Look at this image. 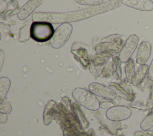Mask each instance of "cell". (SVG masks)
<instances>
[{"label":"cell","mask_w":153,"mask_h":136,"mask_svg":"<svg viewBox=\"0 0 153 136\" xmlns=\"http://www.w3.org/2000/svg\"><path fill=\"white\" fill-rule=\"evenodd\" d=\"M120 0H109L101 4L77 11L66 13H36L32 17L36 21H47L55 24L78 21L117 8L120 6Z\"/></svg>","instance_id":"6da1fadb"},{"label":"cell","mask_w":153,"mask_h":136,"mask_svg":"<svg viewBox=\"0 0 153 136\" xmlns=\"http://www.w3.org/2000/svg\"><path fill=\"white\" fill-rule=\"evenodd\" d=\"M124 45V38L120 35L114 34L102 39L95 46L97 53H112L120 52Z\"/></svg>","instance_id":"7a4b0ae2"},{"label":"cell","mask_w":153,"mask_h":136,"mask_svg":"<svg viewBox=\"0 0 153 136\" xmlns=\"http://www.w3.org/2000/svg\"><path fill=\"white\" fill-rule=\"evenodd\" d=\"M54 33L51 23L47 21L33 22L30 28V37L38 42H45L52 38Z\"/></svg>","instance_id":"3957f363"},{"label":"cell","mask_w":153,"mask_h":136,"mask_svg":"<svg viewBox=\"0 0 153 136\" xmlns=\"http://www.w3.org/2000/svg\"><path fill=\"white\" fill-rule=\"evenodd\" d=\"M71 52L85 69L90 66L96 54L95 50L88 45L80 42H75L72 44Z\"/></svg>","instance_id":"277c9868"},{"label":"cell","mask_w":153,"mask_h":136,"mask_svg":"<svg viewBox=\"0 0 153 136\" xmlns=\"http://www.w3.org/2000/svg\"><path fill=\"white\" fill-rule=\"evenodd\" d=\"M72 96L78 103L89 110H97L100 107V102L95 94L84 88H75Z\"/></svg>","instance_id":"5b68a950"},{"label":"cell","mask_w":153,"mask_h":136,"mask_svg":"<svg viewBox=\"0 0 153 136\" xmlns=\"http://www.w3.org/2000/svg\"><path fill=\"white\" fill-rule=\"evenodd\" d=\"M72 31V26L68 23L60 24L55 30L51 39V45L54 48H59L62 47L69 39Z\"/></svg>","instance_id":"8992f818"},{"label":"cell","mask_w":153,"mask_h":136,"mask_svg":"<svg viewBox=\"0 0 153 136\" xmlns=\"http://www.w3.org/2000/svg\"><path fill=\"white\" fill-rule=\"evenodd\" d=\"M130 83V81L126 78L122 80L120 84L111 83L109 84V87L121 98L128 101H133L134 98V93Z\"/></svg>","instance_id":"52a82bcc"},{"label":"cell","mask_w":153,"mask_h":136,"mask_svg":"<svg viewBox=\"0 0 153 136\" xmlns=\"http://www.w3.org/2000/svg\"><path fill=\"white\" fill-rule=\"evenodd\" d=\"M139 42V38L136 35H131L124 43L120 51L119 58L121 63H126L133 54Z\"/></svg>","instance_id":"ba28073f"},{"label":"cell","mask_w":153,"mask_h":136,"mask_svg":"<svg viewBox=\"0 0 153 136\" xmlns=\"http://www.w3.org/2000/svg\"><path fill=\"white\" fill-rule=\"evenodd\" d=\"M131 110L126 106H113L106 112V117L112 121H121L126 120L130 117Z\"/></svg>","instance_id":"9c48e42d"},{"label":"cell","mask_w":153,"mask_h":136,"mask_svg":"<svg viewBox=\"0 0 153 136\" xmlns=\"http://www.w3.org/2000/svg\"><path fill=\"white\" fill-rule=\"evenodd\" d=\"M89 90L94 94L108 100H114L117 95L116 92L111 88L96 82L89 85Z\"/></svg>","instance_id":"30bf717a"},{"label":"cell","mask_w":153,"mask_h":136,"mask_svg":"<svg viewBox=\"0 0 153 136\" xmlns=\"http://www.w3.org/2000/svg\"><path fill=\"white\" fill-rule=\"evenodd\" d=\"M152 50V45L148 41L140 43L136 55V62L140 65L145 64L149 60Z\"/></svg>","instance_id":"8fae6325"},{"label":"cell","mask_w":153,"mask_h":136,"mask_svg":"<svg viewBox=\"0 0 153 136\" xmlns=\"http://www.w3.org/2000/svg\"><path fill=\"white\" fill-rule=\"evenodd\" d=\"M121 3L132 8L143 11L153 10V2L151 0H120Z\"/></svg>","instance_id":"7c38bea8"},{"label":"cell","mask_w":153,"mask_h":136,"mask_svg":"<svg viewBox=\"0 0 153 136\" xmlns=\"http://www.w3.org/2000/svg\"><path fill=\"white\" fill-rule=\"evenodd\" d=\"M41 0H29L19 10L17 17L20 20L27 17L38 7L40 5Z\"/></svg>","instance_id":"4fadbf2b"},{"label":"cell","mask_w":153,"mask_h":136,"mask_svg":"<svg viewBox=\"0 0 153 136\" xmlns=\"http://www.w3.org/2000/svg\"><path fill=\"white\" fill-rule=\"evenodd\" d=\"M148 69L149 66L146 64L140 65L139 68L137 70L132 77L130 81L131 84L136 86L139 85L142 82L144 78L148 75Z\"/></svg>","instance_id":"5bb4252c"},{"label":"cell","mask_w":153,"mask_h":136,"mask_svg":"<svg viewBox=\"0 0 153 136\" xmlns=\"http://www.w3.org/2000/svg\"><path fill=\"white\" fill-rule=\"evenodd\" d=\"M56 102L53 100H50L47 104L45 107V109L43 113V119L45 125H48L51 123L55 113V106Z\"/></svg>","instance_id":"9a60e30c"},{"label":"cell","mask_w":153,"mask_h":136,"mask_svg":"<svg viewBox=\"0 0 153 136\" xmlns=\"http://www.w3.org/2000/svg\"><path fill=\"white\" fill-rule=\"evenodd\" d=\"M113 55L112 53H97L94 56L91 63L96 66H101Z\"/></svg>","instance_id":"2e32d148"},{"label":"cell","mask_w":153,"mask_h":136,"mask_svg":"<svg viewBox=\"0 0 153 136\" xmlns=\"http://www.w3.org/2000/svg\"><path fill=\"white\" fill-rule=\"evenodd\" d=\"M10 86V81L7 77H2L0 79V95L1 101L7 95Z\"/></svg>","instance_id":"e0dca14e"},{"label":"cell","mask_w":153,"mask_h":136,"mask_svg":"<svg viewBox=\"0 0 153 136\" xmlns=\"http://www.w3.org/2000/svg\"><path fill=\"white\" fill-rule=\"evenodd\" d=\"M112 61L114 64V76L117 80H121L122 72L121 68V61L118 56H113Z\"/></svg>","instance_id":"ac0fdd59"},{"label":"cell","mask_w":153,"mask_h":136,"mask_svg":"<svg viewBox=\"0 0 153 136\" xmlns=\"http://www.w3.org/2000/svg\"><path fill=\"white\" fill-rule=\"evenodd\" d=\"M140 127L143 131L149 130L153 127V109L141 122Z\"/></svg>","instance_id":"d6986e66"},{"label":"cell","mask_w":153,"mask_h":136,"mask_svg":"<svg viewBox=\"0 0 153 136\" xmlns=\"http://www.w3.org/2000/svg\"><path fill=\"white\" fill-rule=\"evenodd\" d=\"M125 72L126 78L131 81L132 77L135 73V66L134 60L131 58L126 63L125 66Z\"/></svg>","instance_id":"ffe728a7"},{"label":"cell","mask_w":153,"mask_h":136,"mask_svg":"<svg viewBox=\"0 0 153 136\" xmlns=\"http://www.w3.org/2000/svg\"><path fill=\"white\" fill-rule=\"evenodd\" d=\"M114 74L113 61L105 63L102 66L100 76L102 78H108Z\"/></svg>","instance_id":"44dd1931"},{"label":"cell","mask_w":153,"mask_h":136,"mask_svg":"<svg viewBox=\"0 0 153 136\" xmlns=\"http://www.w3.org/2000/svg\"><path fill=\"white\" fill-rule=\"evenodd\" d=\"M29 24L26 23V24L21 28V29L20 30L19 32H23V33H19V41L21 42H25L26 41H27L28 40V39L29 38V33L30 31L29 29Z\"/></svg>","instance_id":"7402d4cb"},{"label":"cell","mask_w":153,"mask_h":136,"mask_svg":"<svg viewBox=\"0 0 153 136\" xmlns=\"http://www.w3.org/2000/svg\"><path fill=\"white\" fill-rule=\"evenodd\" d=\"M152 84V81H151L148 77V75L144 78V79L142 81V82L139 85H137V88L142 91H144L149 88H151V85Z\"/></svg>","instance_id":"603a6c76"},{"label":"cell","mask_w":153,"mask_h":136,"mask_svg":"<svg viewBox=\"0 0 153 136\" xmlns=\"http://www.w3.org/2000/svg\"><path fill=\"white\" fill-rule=\"evenodd\" d=\"M76 3L85 5H97L102 4L103 0H74Z\"/></svg>","instance_id":"cb8c5ba5"},{"label":"cell","mask_w":153,"mask_h":136,"mask_svg":"<svg viewBox=\"0 0 153 136\" xmlns=\"http://www.w3.org/2000/svg\"><path fill=\"white\" fill-rule=\"evenodd\" d=\"M134 136H153V130L138 131L134 132Z\"/></svg>","instance_id":"d4e9b609"},{"label":"cell","mask_w":153,"mask_h":136,"mask_svg":"<svg viewBox=\"0 0 153 136\" xmlns=\"http://www.w3.org/2000/svg\"><path fill=\"white\" fill-rule=\"evenodd\" d=\"M115 104L111 101L110 100H101L100 102V107L101 108H109V107H112L113 106H115Z\"/></svg>","instance_id":"484cf974"},{"label":"cell","mask_w":153,"mask_h":136,"mask_svg":"<svg viewBox=\"0 0 153 136\" xmlns=\"http://www.w3.org/2000/svg\"><path fill=\"white\" fill-rule=\"evenodd\" d=\"M1 113H10L11 111V106L7 104H1Z\"/></svg>","instance_id":"4316f807"},{"label":"cell","mask_w":153,"mask_h":136,"mask_svg":"<svg viewBox=\"0 0 153 136\" xmlns=\"http://www.w3.org/2000/svg\"><path fill=\"white\" fill-rule=\"evenodd\" d=\"M148 77L151 81H153V58L150 63V65L149 66Z\"/></svg>","instance_id":"83f0119b"},{"label":"cell","mask_w":153,"mask_h":136,"mask_svg":"<svg viewBox=\"0 0 153 136\" xmlns=\"http://www.w3.org/2000/svg\"><path fill=\"white\" fill-rule=\"evenodd\" d=\"M147 104L148 105L153 104V81H152L151 86L150 88V94H149V96L148 99V101H147Z\"/></svg>","instance_id":"f1b7e54d"},{"label":"cell","mask_w":153,"mask_h":136,"mask_svg":"<svg viewBox=\"0 0 153 136\" xmlns=\"http://www.w3.org/2000/svg\"><path fill=\"white\" fill-rule=\"evenodd\" d=\"M117 136H124L123 135H117Z\"/></svg>","instance_id":"f546056e"}]
</instances>
